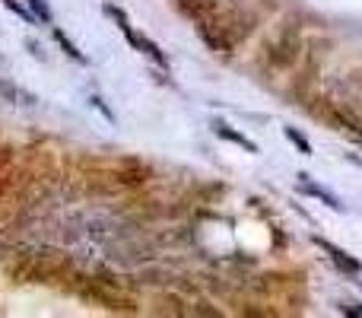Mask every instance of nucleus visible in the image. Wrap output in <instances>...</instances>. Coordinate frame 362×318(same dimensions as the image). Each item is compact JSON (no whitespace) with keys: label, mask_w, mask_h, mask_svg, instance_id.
<instances>
[{"label":"nucleus","mask_w":362,"mask_h":318,"mask_svg":"<svg viewBox=\"0 0 362 318\" xmlns=\"http://www.w3.org/2000/svg\"><path fill=\"white\" fill-rule=\"evenodd\" d=\"M105 17H111L118 23V29L124 32V39L137 48V42H140V32H134V25H131V19H127V13H124L121 7H115V3H105Z\"/></svg>","instance_id":"8"},{"label":"nucleus","mask_w":362,"mask_h":318,"mask_svg":"<svg viewBox=\"0 0 362 318\" xmlns=\"http://www.w3.org/2000/svg\"><path fill=\"white\" fill-rule=\"evenodd\" d=\"M312 242L318 245L321 251H328V258L334 261V264H337L343 274H350V277H359V274H362V261H356L353 255H346V251L337 248L334 242H328V239H321V235H312Z\"/></svg>","instance_id":"5"},{"label":"nucleus","mask_w":362,"mask_h":318,"mask_svg":"<svg viewBox=\"0 0 362 318\" xmlns=\"http://www.w3.org/2000/svg\"><path fill=\"white\" fill-rule=\"evenodd\" d=\"M25 178H29V176L19 169L17 153H13V150H0V198L13 194L19 184L25 182Z\"/></svg>","instance_id":"4"},{"label":"nucleus","mask_w":362,"mask_h":318,"mask_svg":"<svg viewBox=\"0 0 362 318\" xmlns=\"http://www.w3.org/2000/svg\"><path fill=\"white\" fill-rule=\"evenodd\" d=\"M175 7H178L181 17H188L191 23L198 25V23L213 17V10L220 7V0H175Z\"/></svg>","instance_id":"6"},{"label":"nucleus","mask_w":362,"mask_h":318,"mask_svg":"<svg viewBox=\"0 0 362 318\" xmlns=\"http://www.w3.org/2000/svg\"><path fill=\"white\" fill-rule=\"evenodd\" d=\"M54 39H58V45H61V48H64V51H67V54H70V58H74V61H76V64H86V54H83V51H80V48H76V45H74V42H70V39H67V35H64V32H61V29H54Z\"/></svg>","instance_id":"11"},{"label":"nucleus","mask_w":362,"mask_h":318,"mask_svg":"<svg viewBox=\"0 0 362 318\" xmlns=\"http://www.w3.org/2000/svg\"><path fill=\"white\" fill-rule=\"evenodd\" d=\"M3 3H7V7L13 10V13H17V17H23L25 23H32V19H35V13H29V10H25L23 3H19V0H3Z\"/></svg>","instance_id":"15"},{"label":"nucleus","mask_w":362,"mask_h":318,"mask_svg":"<svg viewBox=\"0 0 362 318\" xmlns=\"http://www.w3.org/2000/svg\"><path fill=\"white\" fill-rule=\"evenodd\" d=\"M255 29V17L245 13L239 3H222L213 10V17L198 23V32L216 54H232V48L239 42H245Z\"/></svg>","instance_id":"1"},{"label":"nucleus","mask_w":362,"mask_h":318,"mask_svg":"<svg viewBox=\"0 0 362 318\" xmlns=\"http://www.w3.org/2000/svg\"><path fill=\"white\" fill-rule=\"evenodd\" d=\"M343 312H353V315H362V306H356V302H350V306H340Z\"/></svg>","instance_id":"16"},{"label":"nucleus","mask_w":362,"mask_h":318,"mask_svg":"<svg viewBox=\"0 0 362 318\" xmlns=\"http://www.w3.org/2000/svg\"><path fill=\"white\" fill-rule=\"evenodd\" d=\"M137 51H143V54H147L149 61H156L159 67L169 70V58H165L162 51H159V45H156V42H149L147 35H140V42H137Z\"/></svg>","instance_id":"10"},{"label":"nucleus","mask_w":362,"mask_h":318,"mask_svg":"<svg viewBox=\"0 0 362 318\" xmlns=\"http://www.w3.org/2000/svg\"><path fill=\"white\" fill-rule=\"evenodd\" d=\"M299 188H302L305 194H312V198H318V201H324L330 210H343V204L337 201V194H330L328 188H321V184H312V182H308V176H299Z\"/></svg>","instance_id":"9"},{"label":"nucleus","mask_w":362,"mask_h":318,"mask_svg":"<svg viewBox=\"0 0 362 318\" xmlns=\"http://www.w3.org/2000/svg\"><path fill=\"white\" fill-rule=\"evenodd\" d=\"M7 274L23 284H54V280H67L74 274V261L58 248H41L32 255H23L17 264H7Z\"/></svg>","instance_id":"2"},{"label":"nucleus","mask_w":362,"mask_h":318,"mask_svg":"<svg viewBox=\"0 0 362 318\" xmlns=\"http://www.w3.org/2000/svg\"><path fill=\"white\" fill-rule=\"evenodd\" d=\"M0 92H3V96H7V99H13V102H23V105H32L35 102V96H29V92H23L19 89V86H13V83H7V80H3V83H0Z\"/></svg>","instance_id":"12"},{"label":"nucleus","mask_w":362,"mask_h":318,"mask_svg":"<svg viewBox=\"0 0 362 318\" xmlns=\"http://www.w3.org/2000/svg\"><path fill=\"white\" fill-rule=\"evenodd\" d=\"M213 134H216V137H222V140L235 143V147H242V150H248V153H257V143L251 140V137L239 134V131H235L232 125H226V121H213Z\"/></svg>","instance_id":"7"},{"label":"nucleus","mask_w":362,"mask_h":318,"mask_svg":"<svg viewBox=\"0 0 362 318\" xmlns=\"http://www.w3.org/2000/svg\"><path fill=\"white\" fill-rule=\"evenodd\" d=\"M302 54V35H299V25H283L280 35L267 42V64L277 70H289Z\"/></svg>","instance_id":"3"},{"label":"nucleus","mask_w":362,"mask_h":318,"mask_svg":"<svg viewBox=\"0 0 362 318\" xmlns=\"http://www.w3.org/2000/svg\"><path fill=\"white\" fill-rule=\"evenodd\" d=\"M25 3H29V7H32V13L39 19H45V23H51V10H48V3H45V0H25Z\"/></svg>","instance_id":"14"},{"label":"nucleus","mask_w":362,"mask_h":318,"mask_svg":"<svg viewBox=\"0 0 362 318\" xmlns=\"http://www.w3.org/2000/svg\"><path fill=\"white\" fill-rule=\"evenodd\" d=\"M283 134H286V140H289V143H296L299 153H305V156L312 153V143H308V137H305L302 131H296V127H283Z\"/></svg>","instance_id":"13"}]
</instances>
